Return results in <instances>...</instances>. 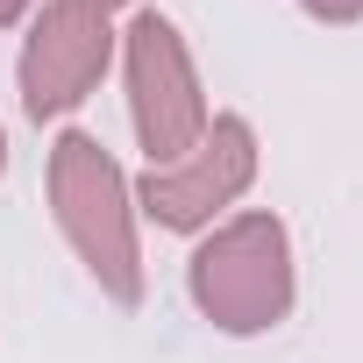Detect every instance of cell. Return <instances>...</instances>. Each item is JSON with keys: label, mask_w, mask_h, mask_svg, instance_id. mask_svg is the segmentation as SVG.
<instances>
[{"label": "cell", "mask_w": 363, "mask_h": 363, "mask_svg": "<svg viewBox=\"0 0 363 363\" xmlns=\"http://www.w3.org/2000/svg\"><path fill=\"white\" fill-rule=\"evenodd\" d=\"M193 285H200V306L221 328H264V320H278V306H285V235L271 221L228 228L200 257Z\"/></svg>", "instance_id": "cell-1"}, {"label": "cell", "mask_w": 363, "mask_h": 363, "mask_svg": "<svg viewBox=\"0 0 363 363\" xmlns=\"http://www.w3.org/2000/svg\"><path fill=\"white\" fill-rule=\"evenodd\" d=\"M57 200H65V228L79 235L93 271H107V285L121 299H135V250H128V221H121V178L86 135L57 143Z\"/></svg>", "instance_id": "cell-2"}, {"label": "cell", "mask_w": 363, "mask_h": 363, "mask_svg": "<svg viewBox=\"0 0 363 363\" xmlns=\"http://www.w3.org/2000/svg\"><path fill=\"white\" fill-rule=\"evenodd\" d=\"M107 65V22L86 0H65V8L43 15L36 43H29V65H22V86H29V114H57L72 107Z\"/></svg>", "instance_id": "cell-3"}, {"label": "cell", "mask_w": 363, "mask_h": 363, "mask_svg": "<svg viewBox=\"0 0 363 363\" xmlns=\"http://www.w3.org/2000/svg\"><path fill=\"white\" fill-rule=\"evenodd\" d=\"M135 121H143V143L150 157H178L200 128V100H193V72H186V50H178L171 22L143 15L135 22Z\"/></svg>", "instance_id": "cell-4"}, {"label": "cell", "mask_w": 363, "mask_h": 363, "mask_svg": "<svg viewBox=\"0 0 363 363\" xmlns=\"http://www.w3.org/2000/svg\"><path fill=\"white\" fill-rule=\"evenodd\" d=\"M207 150H214V157H200L186 178H150V207H157L171 228L200 221L214 200H228L242 178H250V135H242V121H221Z\"/></svg>", "instance_id": "cell-5"}, {"label": "cell", "mask_w": 363, "mask_h": 363, "mask_svg": "<svg viewBox=\"0 0 363 363\" xmlns=\"http://www.w3.org/2000/svg\"><path fill=\"white\" fill-rule=\"evenodd\" d=\"M313 8H320V15H356L363 0H313Z\"/></svg>", "instance_id": "cell-6"}, {"label": "cell", "mask_w": 363, "mask_h": 363, "mask_svg": "<svg viewBox=\"0 0 363 363\" xmlns=\"http://www.w3.org/2000/svg\"><path fill=\"white\" fill-rule=\"evenodd\" d=\"M15 8H22V0H0V22H15Z\"/></svg>", "instance_id": "cell-7"}]
</instances>
